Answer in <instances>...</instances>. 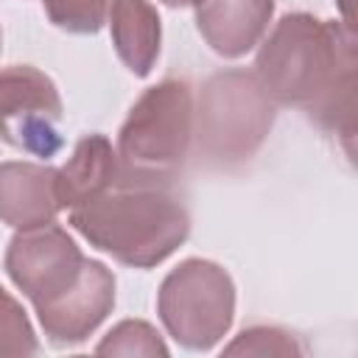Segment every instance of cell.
<instances>
[{
  "instance_id": "6da1fadb",
  "label": "cell",
  "mask_w": 358,
  "mask_h": 358,
  "mask_svg": "<svg viewBox=\"0 0 358 358\" xmlns=\"http://www.w3.org/2000/svg\"><path fill=\"white\" fill-rule=\"evenodd\" d=\"M255 76L274 103L299 106L322 129L352 137L355 34L350 22L282 14L260 42Z\"/></svg>"
},
{
  "instance_id": "7a4b0ae2",
  "label": "cell",
  "mask_w": 358,
  "mask_h": 358,
  "mask_svg": "<svg viewBox=\"0 0 358 358\" xmlns=\"http://www.w3.org/2000/svg\"><path fill=\"white\" fill-rule=\"evenodd\" d=\"M70 227L98 252L131 268H154L190 235L185 201L165 185L117 182L103 196L73 207Z\"/></svg>"
},
{
  "instance_id": "3957f363",
  "label": "cell",
  "mask_w": 358,
  "mask_h": 358,
  "mask_svg": "<svg viewBox=\"0 0 358 358\" xmlns=\"http://www.w3.org/2000/svg\"><path fill=\"white\" fill-rule=\"evenodd\" d=\"M274 101L249 70H218L193 98V154L210 171L246 165L268 140Z\"/></svg>"
},
{
  "instance_id": "277c9868",
  "label": "cell",
  "mask_w": 358,
  "mask_h": 358,
  "mask_svg": "<svg viewBox=\"0 0 358 358\" xmlns=\"http://www.w3.org/2000/svg\"><path fill=\"white\" fill-rule=\"evenodd\" d=\"M117 168L123 185H165L185 171L193 154V90L185 78L148 87L117 131Z\"/></svg>"
},
{
  "instance_id": "5b68a950",
  "label": "cell",
  "mask_w": 358,
  "mask_h": 358,
  "mask_svg": "<svg viewBox=\"0 0 358 358\" xmlns=\"http://www.w3.org/2000/svg\"><path fill=\"white\" fill-rule=\"evenodd\" d=\"M157 313L165 333L179 347L207 352L232 327L235 282L224 266L204 257H187L159 282Z\"/></svg>"
},
{
  "instance_id": "8992f818",
  "label": "cell",
  "mask_w": 358,
  "mask_h": 358,
  "mask_svg": "<svg viewBox=\"0 0 358 358\" xmlns=\"http://www.w3.org/2000/svg\"><path fill=\"white\" fill-rule=\"evenodd\" d=\"M64 103L48 73L31 64L0 70V140L34 157H53L62 145Z\"/></svg>"
},
{
  "instance_id": "52a82bcc",
  "label": "cell",
  "mask_w": 358,
  "mask_h": 358,
  "mask_svg": "<svg viewBox=\"0 0 358 358\" xmlns=\"http://www.w3.org/2000/svg\"><path fill=\"white\" fill-rule=\"evenodd\" d=\"M84 263L87 257L81 246L56 221L17 229L3 257L6 274L34 308L50 305L70 291L78 282Z\"/></svg>"
},
{
  "instance_id": "ba28073f",
  "label": "cell",
  "mask_w": 358,
  "mask_h": 358,
  "mask_svg": "<svg viewBox=\"0 0 358 358\" xmlns=\"http://www.w3.org/2000/svg\"><path fill=\"white\" fill-rule=\"evenodd\" d=\"M115 308V274L101 263H84L78 282L50 305L34 308L45 338L53 347H76L87 341Z\"/></svg>"
},
{
  "instance_id": "9c48e42d",
  "label": "cell",
  "mask_w": 358,
  "mask_h": 358,
  "mask_svg": "<svg viewBox=\"0 0 358 358\" xmlns=\"http://www.w3.org/2000/svg\"><path fill=\"white\" fill-rule=\"evenodd\" d=\"M196 28L204 42L224 59H241L268 31L274 0H199Z\"/></svg>"
},
{
  "instance_id": "30bf717a",
  "label": "cell",
  "mask_w": 358,
  "mask_h": 358,
  "mask_svg": "<svg viewBox=\"0 0 358 358\" xmlns=\"http://www.w3.org/2000/svg\"><path fill=\"white\" fill-rule=\"evenodd\" d=\"M56 168L45 162H0V221L14 229L53 224L59 215Z\"/></svg>"
},
{
  "instance_id": "8fae6325",
  "label": "cell",
  "mask_w": 358,
  "mask_h": 358,
  "mask_svg": "<svg viewBox=\"0 0 358 358\" xmlns=\"http://www.w3.org/2000/svg\"><path fill=\"white\" fill-rule=\"evenodd\" d=\"M120 182L117 154L103 134H87L76 143L73 154L56 168V199L62 210L81 207Z\"/></svg>"
},
{
  "instance_id": "7c38bea8",
  "label": "cell",
  "mask_w": 358,
  "mask_h": 358,
  "mask_svg": "<svg viewBox=\"0 0 358 358\" xmlns=\"http://www.w3.org/2000/svg\"><path fill=\"white\" fill-rule=\"evenodd\" d=\"M109 34L115 53L137 78L151 76L159 59L162 22L148 0H109Z\"/></svg>"
},
{
  "instance_id": "4fadbf2b",
  "label": "cell",
  "mask_w": 358,
  "mask_h": 358,
  "mask_svg": "<svg viewBox=\"0 0 358 358\" xmlns=\"http://www.w3.org/2000/svg\"><path fill=\"white\" fill-rule=\"evenodd\" d=\"M98 355H145V358H165L168 344L157 333L154 324L143 319H123L117 322L95 347Z\"/></svg>"
},
{
  "instance_id": "5bb4252c",
  "label": "cell",
  "mask_w": 358,
  "mask_h": 358,
  "mask_svg": "<svg viewBox=\"0 0 358 358\" xmlns=\"http://www.w3.org/2000/svg\"><path fill=\"white\" fill-rule=\"evenodd\" d=\"M305 347L299 338L277 324H255L241 330L227 347L224 355H302Z\"/></svg>"
},
{
  "instance_id": "9a60e30c",
  "label": "cell",
  "mask_w": 358,
  "mask_h": 358,
  "mask_svg": "<svg viewBox=\"0 0 358 358\" xmlns=\"http://www.w3.org/2000/svg\"><path fill=\"white\" fill-rule=\"evenodd\" d=\"M39 341L25 308L0 285V355H36Z\"/></svg>"
},
{
  "instance_id": "2e32d148",
  "label": "cell",
  "mask_w": 358,
  "mask_h": 358,
  "mask_svg": "<svg viewBox=\"0 0 358 358\" xmlns=\"http://www.w3.org/2000/svg\"><path fill=\"white\" fill-rule=\"evenodd\" d=\"M48 20L67 34H98L106 25L109 0H42Z\"/></svg>"
},
{
  "instance_id": "e0dca14e",
  "label": "cell",
  "mask_w": 358,
  "mask_h": 358,
  "mask_svg": "<svg viewBox=\"0 0 358 358\" xmlns=\"http://www.w3.org/2000/svg\"><path fill=\"white\" fill-rule=\"evenodd\" d=\"M162 6H171V8H185V6H196L199 0H159Z\"/></svg>"
},
{
  "instance_id": "ac0fdd59",
  "label": "cell",
  "mask_w": 358,
  "mask_h": 358,
  "mask_svg": "<svg viewBox=\"0 0 358 358\" xmlns=\"http://www.w3.org/2000/svg\"><path fill=\"white\" fill-rule=\"evenodd\" d=\"M0 50H3V31H0Z\"/></svg>"
}]
</instances>
